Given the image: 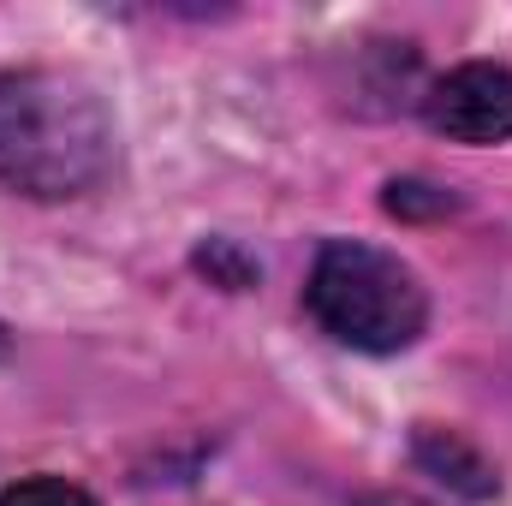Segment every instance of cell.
Wrapping results in <instances>:
<instances>
[{
	"instance_id": "cell-1",
	"label": "cell",
	"mask_w": 512,
	"mask_h": 506,
	"mask_svg": "<svg viewBox=\"0 0 512 506\" xmlns=\"http://www.w3.org/2000/svg\"><path fill=\"white\" fill-rule=\"evenodd\" d=\"M120 149L114 108L84 72L18 66L0 72V185L18 197H84L108 179Z\"/></svg>"
},
{
	"instance_id": "cell-2",
	"label": "cell",
	"mask_w": 512,
	"mask_h": 506,
	"mask_svg": "<svg viewBox=\"0 0 512 506\" xmlns=\"http://www.w3.org/2000/svg\"><path fill=\"white\" fill-rule=\"evenodd\" d=\"M304 304L322 322V334H334L352 352H405L429 322L423 280L393 251L358 245V239L322 245L310 286H304Z\"/></svg>"
},
{
	"instance_id": "cell-3",
	"label": "cell",
	"mask_w": 512,
	"mask_h": 506,
	"mask_svg": "<svg viewBox=\"0 0 512 506\" xmlns=\"http://www.w3.org/2000/svg\"><path fill=\"white\" fill-rule=\"evenodd\" d=\"M429 126L453 143H501L512 137V72L489 60H465L429 90Z\"/></svg>"
},
{
	"instance_id": "cell-4",
	"label": "cell",
	"mask_w": 512,
	"mask_h": 506,
	"mask_svg": "<svg viewBox=\"0 0 512 506\" xmlns=\"http://www.w3.org/2000/svg\"><path fill=\"white\" fill-rule=\"evenodd\" d=\"M411 453H417V465L423 471H435L441 483H453L459 495H495L501 489V477H495V465L477 453V447H465L453 429H417V441H411Z\"/></svg>"
},
{
	"instance_id": "cell-5",
	"label": "cell",
	"mask_w": 512,
	"mask_h": 506,
	"mask_svg": "<svg viewBox=\"0 0 512 506\" xmlns=\"http://www.w3.org/2000/svg\"><path fill=\"white\" fill-rule=\"evenodd\" d=\"M0 506H96L78 483H60V477H36V483H18V489H6Z\"/></svg>"
},
{
	"instance_id": "cell-6",
	"label": "cell",
	"mask_w": 512,
	"mask_h": 506,
	"mask_svg": "<svg viewBox=\"0 0 512 506\" xmlns=\"http://www.w3.org/2000/svg\"><path fill=\"white\" fill-rule=\"evenodd\" d=\"M358 506H429V501H417V495H399V489H376V495H364Z\"/></svg>"
},
{
	"instance_id": "cell-7",
	"label": "cell",
	"mask_w": 512,
	"mask_h": 506,
	"mask_svg": "<svg viewBox=\"0 0 512 506\" xmlns=\"http://www.w3.org/2000/svg\"><path fill=\"white\" fill-rule=\"evenodd\" d=\"M6 352H12V334H6V328H0V358H6Z\"/></svg>"
}]
</instances>
